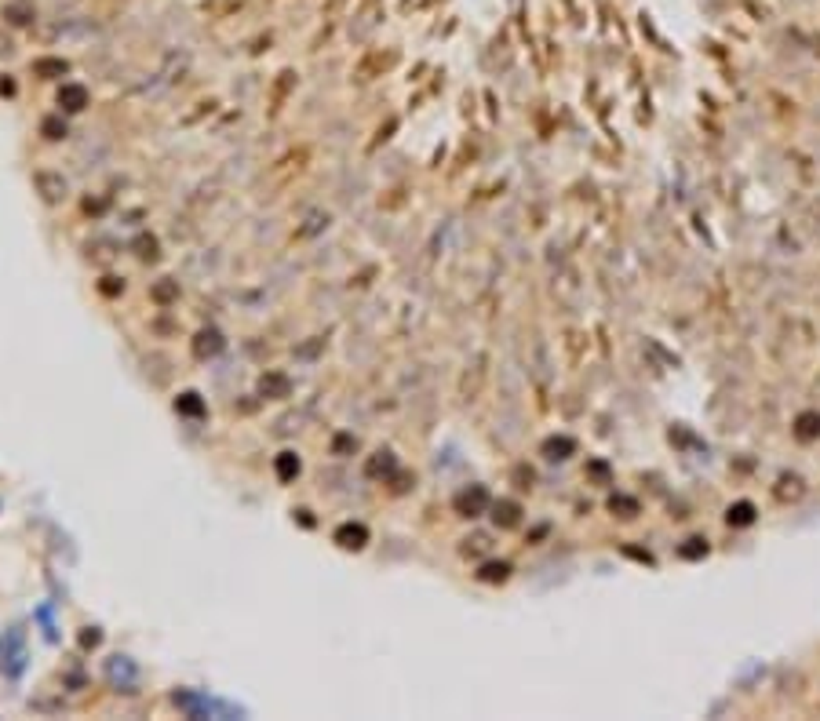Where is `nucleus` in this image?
Instances as JSON below:
<instances>
[{
  "label": "nucleus",
  "instance_id": "1",
  "mask_svg": "<svg viewBox=\"0 0 820 721\" xmlns=\"http://www.w3.org/2000/svg\"><path fill=\"white\" fill-rule=\"evenodd\" d=\"M59 106L66 110V113H81L84 106H88V92L81 84H62V92H59Z\"/></svg>",
  "mask_w": 820,
  "mask_h": 721
},
{
  "label": "nucleus",
  "instance_id": "2",
  "mask_svg": "<svg viewBox=\"0 0 820 721\" xmlns=\"http://www.w3.org/2000/svg\"><path fill=\"white\" fill-rule=\"evenodd\" d=\"M365 539H368L365 525H339V529H336V543L347 547V550H361Z\"/></svg>",
  "mask_w": 820,
  "mask_h": 721
},
{
  "label": "nucleus",
  "instance_id": "3",
  "mask_svg": "<svg viewBox=\"0 0 820 721\" xmlns=\"http://www.w3.org/2000/svg\"><path fill=\"white\" fill-rule=\"evenodd\" d=\"M37 186L44 190V201H62V197H66V183H62V175L37 172Z\"/></svg>",
  "mask_w": 820,
  "mask_h": 721
},
{
  "label": "nucleus",
  "instance_id": "4",
  "mask_svg": "<svg viewBox=\"0 0 820 721\" xmlns=\"http://www.w3.org/2000/svg\"><path fill=\"white\" fill-rule=\"evenodd\" d=\"M194 350H197V357H212V354H219V350H223V339H219V332H201Z\"/></svg>",
  "mask_w": 820,
  "mask_h": 721
},
{
  "label": "nucleus",
  "instance_id": "5",
  "mask_svg": "<svg viewBox=\"0 0 820 721\" xmlns=\"http://www.w3.org/2000/svg\"><path fill=\"white\" fill-rule=\"evenodd\" d=\"M299 474V456L296 452H281L277 456V478L281 481H292Z\"/></svg>",
  "mask_w": 820,
  "mask_h": 721
},
{
  "label": "nucleus",
  "instance_id": "6",
  "mask_svg": "<svg viewBox=\"0 0 820 721\" xmlns=\"http://www.w3.org/2000/svg\"><path fill=\"white\" fill-rule=\"evenodd\" d=\"M66 70H70V66H66L62 59H41V62H37V73H44V77H51V73H55V77H62Z\"/></svg>",
  "mask_w": 820,
  "mask_h": 721
},
{
  "label": "nucleus",
  "instance_id": "7",
  "mask_svg": "<svg viewBox=\"0 0 820 721\" xmlns=\"http://www.w3.org/2000/svg\"><path fill=\"white\" fill-rule=\"evenodd\" d=\"M41 132H44V139H62V135H66V121L48 117V121L41 124Z\"/></svg>",
  "mask_w": 820,
  "mask_h": 721
},
{
  "label": "nucleus",
  "instance_id": "8",
  "mask_svg": "<svg viewBox=\"0 0 820 721\" xmlns=\"http://www.w3.org/2000/svg\"><path fill=\"white\" fill-rule=\"evenodd\" d=\"M263 394H277V397H285V394H288V379H285V376H270V379H263Z\"/></svg>",
  "mask_w": 820,
  "mask_h": 721
},
{
  "label": "nucleus",
  "instance_id": "9",
  "mask_svg": "<svg viewBox=\"0 0 820 721\" xmlns=\"http://www.w3.org/2000/svg\"><path fill=\"white\" fill-rule=\"evenodd\" d=\"M175 295H179V288L172 285V281H164V285H157V288H153V299H157V303H172Z\"/></svg>",
  "mask_w": 820,
  "mask_h": 721
},
{
  "label": "nucleus",
  "instance_id": "10",
  "mask_svg": "<svg viewBox=\"0 0 820 721\" xmlns=\"http://www.w3.org/2000/svg\"><path fill=\"white\" fill-rule=\"evenodd\" d=\"M175 408H179V412H190V416H197V412H201V401H197V394H183V397L175 401Z\"/></svg>",
  "mask_w": 820,
  "mask_h": 721
},
{
  "label": "nucleus",
  "instance_id": "11",
  "mask_svg": "<svg viewBox=\"0 0 820 721\" xmlns=\"http://www.w3.org/2000/svg\"><path fill=\"white\" fill-rule=\"evenodd\" d=\"M379 470H390V452H383V459L368 463V474H379Z\"/></svg>",
  "mask_w": 820,
  "mask_h": 721
}]
</instances>
